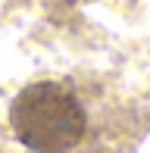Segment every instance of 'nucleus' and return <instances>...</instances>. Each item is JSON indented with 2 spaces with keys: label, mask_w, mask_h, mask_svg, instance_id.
<instances>
[{
  "label": "nucleus",
  "mask_w": 150,
  "mask_h": 153,
  "mask_svg": "<svg viewBox=\"0 0 150 153\" xmlns=\"http://www.w3.org/2000/svg\"><path fill=\"white\" fill-rule=\"evenodd\" d=\"M10 125L31 153H72L88 134V109L63 81H35L10 106Z\"/></svg>",
  "instance_id": "f257e3e1"
}]
</instances>
